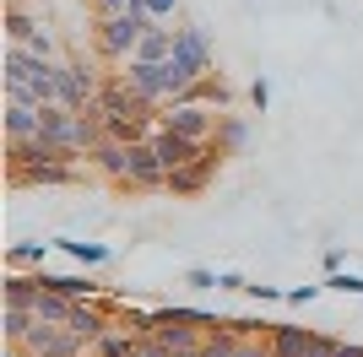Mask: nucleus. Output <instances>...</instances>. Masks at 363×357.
Segmentation results:
<instances>
[{
    "instance_id": "f257e3e1",
    "label": "nucleus",
    "mask_w": 363,
    "mask_h": 357,
    "mask_svg": "<svg viewBox=\"0 0 363 357\" xmlns=\"http://www.w3.org/2000/svg\"><path fill=\"white\" fill-rule=\"evenodd\" d=\"M147 28H152V16H141V11H120V16H98V55L104 60H130L141 49V38H147Z\"/></svg>"
},
{
    "instance_id": "f03ea898",
    "label": "nucleus",
    "mask_w": 363,
    "mask_h": 357,
    "mask_svg": "<svg viewBox=\"0 0 363 357\" xmlns=\"http://www.w3.org/2000/svg\"><path fill=\"white\" fill-rule=\"evenodd\" d=\"M217 119H223V114H217L212 103H163L157 125H163V130H179V135H190V141H201V147H212Z\"/></svg>"
},
{
    "instance_id": "7ed1b4c3",
    "label": "nucleus",
    "mask_w": 363,
    "mask_h": 357,
    "mask_svg": "<svg viewBox=\"0 0 363 357\" xmlns=\"http://www.w3.org/2000/svg\"><path fill=\"white\" fill-rule=\"evenodd\" d=\"M55 81H60V103L65 108H92L98 92H104L98 71H87L82 60H55Z\"/></svg>"
},
{
    "instance_id": "20e7f679",
    "label": "nucleus",
    "mask_w": 363,
    "mask_h": 357,
    "mask_svg": "<svg viewBox=\"0 0 363 357\" xmlns=\"http://www.w3.org/2000/svg\"><path fill=\"white\" fill-rule=\"evenodd\" d=\"M217 163H223V152H217V147H201L184 168H174V174H168V195H179V200L201 195V190L217 178Z\"/></svg>"
},
{
    "instance_id": "39448f33",
    "label": "nucleus",
    "mask_w": 363,
    "mask_h": 357,
    "mask_svg": "<svg viewBox=\"0 0 363 357\" xmlns=\"http://www.w3.org/2000/svg\"><path fill=\"white\" fill-rule=\"evenodd\" d=\"M120 190H168V168L157 163L152 135H147V141H130V174H125Z\"/></svg>"
},
{
    "instance_id": "423d86ee",
    "label": "nucleus",
    "mask_w": 363,
    "mask_h": 357,
    "mask_svg": "<svg viewBox=\"0 0 363 357\" xmlns=\"http://www.w3.org/2000/svg\"><path fill=\"white\" fill-rule=\"evenodd\" d=\"M174 60H184L196 76H212L217 71V55H212V44H206V33H201L196 22L174 28Z\"/></svg>"
},
{
    "instance_id": "0eeeda50",
    "label": "nucleus",
    "mask_w": 363,
    "mask_h": 357,
    "mask_svg": "<svg viewBox=\"0 0 363 357\" xmlns=\"http://www.w3.org/2000/svg\"><path fill=\"white\" fill-rule=\"evenodd\" d=\"M125 81H130V92H136L147 108H157V103H168L163 98V65H152V60H125Z\"/></svg>"
},
{
    "instance_id": "6e6552de",
    "label": "nucleus",
    "mask_w": 363,
    "mask_h": 357,
    "mask_svg": "<svg viewBox=\"0 0 363 357\" xmlns=\"http://www.w3.org/2000/svg\"><path fill=\"white\" fill-rule=\"evenodd\" d=\"M87 163L98 168L104 178L125 184V174H130V141H114V135H104V141H98V147L87 152Z\"/></svg>"
},
{
    "instance_id": "1a4fd4ad",
    "label": "nucleus",
    "mask_w": 363,
    "mask_h": 357,
    "mask_svg": "<svg viewBox=\"0 0 363 357\" xmlns=\"http://www.w3.org/2000/svg\"><path fill=\"white\" fill-rule=\"evenodd\" d=\"M152 152H157V163L174 174V168H184V163H190V157L201 152V141H190V135L163 130V125H157V130H152Z\"/></svg>"
},
{
    "instance_id": "9d476101",
    "label": "nucleus",
    "mask_w": 363,
    "mask_h": 357,
    "mask_svg": "<svg viewBox=\"0 0 363 357\" xmlns=\"http://www.w3.org/2000/svg\"><path fill=\"white\" fill-rule=\"evenodd\" d=\"M266 341H272L277 357H303L309 341H315V330H298V325H272L266 330Z\"/></svg>"
},
{
    "instance_id": "9b49d317",
    "label": "nucleus",
    "mask_w": 363,
    "mask_h": 357,
    "mask_svg": "<svg viewBox=\"0 0 363 357\" xmlns=\"http://www.w3.org/2000/svg\"><path fill=\"white\" fill-rule=\"evenodd\" d=\"M244 141H250V125H244V114H223V119H217V135H212V147L223 152V157L244 152Z\"/></svg>"
},
{
    "instance_id": "f8f14e48",
    "label": "nucleus",
    "mask_w": 363,
    "mask_h": 357,
    "mask_svg": "<svg viewBox=\"0 0 363 357\" xmlns=\"http://www.w3.org/2000/svg\"><path fill=\"white\" fill-rule=\"evenodd\" d=\"M168 55H174V28H168V22H152L147 38H141V49H136V60H152V65H163Z\"/></svg>"
},
{
    "instance_id": "ddd939ff",
    "label": "nucleus",
    "mask_w": 363,
    "mask_h": 357,
    "mask_svg": "<svg viewBox=\"0 0 363 357\" xmlns=\"http://www.w3.org/2000/svg\"><path fill=\"white\" fill-rule=\"evenodd\" d=\"M38 293H44V287H38L33 271H11V276L0 282V298H6V303H22V309H33V298H38Z\"/></svg>"
},
{
    "instance_id": "4468645a",
    "label": "nucleus",
    "mask_w": 363,
    "mask_h": 357,
    "mask_svg": "<svg viewBox=\"0 0 363 357\" xmlns=\"http://www.w3.org/2000/svg\"><path fill=\"white\" fill-rule=\"evenodd\" d=\"M33 319H38L33 309H22V303H6V309H0V336L22 346V341H28V330H33Z\"/></svg>"
},
{
    "instance_id": "2eb2a0df",
    "label": "nucleus",
    "mask_w": 363,
    "mask_h": 357,
    "mask_svg": "<svg viewBox=\"0 0 363 357\" xmlns=\"http://www.w3.org/2000/svg\"><path fill=\"white\" fill-rule=\"evenodd\" d=\"M71 309H76V298H65V293H38L33 298V314L49 319V325H71Z\"/></svg>"
},
{
    "instance_id": "dca6fc26",
    "label": "nucleus",
    "mask_w": 363,
    "mask_h": 357,
    "mask_svg": "<svg viewBox=\"0 0 363 357\" xmlns=\"http://www.w3.org/2000/svg\"><path fill=\"white\" fill-rule=\"evenodd\" d=\"M55 249H65L76 266H87V271L108 260V244H82V238H55Z\"/></svg>"
},
{
    "instance_id": "f3484780",
    "label": "nucleus",
    "mask_w": 363,
    "mask_h": 357,
    "mask_svg": "<svg viewBox=\"0 0 363 357\" xmlns=\"http://www.w3.org/2000/svg\"><path fill=\"white\" fill-rule=\"evenodd\" d=\"M55 249V244H38V238H22V244H11V254H6V260H11V271H38L44 266V254Z\"/></svg>"
},
{
    "instance_id": "a211bd4d",
    "label": "nucleus",
    "mask_w": 363,
    "mask_h": 357,
    "mask_svg": "<svg viewBox=\"0 0 363 357\" xmlns=\"http://www.w3.org/2000/svg\"><path fill=\"white\" fill-rule=\"evenodd\" d=\"M0 28H6V44H28L38 22H33V16L22 11V6H6V16H0Z\"/></svg>"
},
{
    "instance_id": "6ab92c4d",
    "label": "nucleus",
    "mask_w": 363,
    "mask_h": 357,
    "mask_svg": "<svg viewBox=\"0 0 363 357\" xmlns=\"http://www.w3.org/2000/svg\"><path fill=\"white\" fill-rule=\"evenodd\" d=\"M233 352H239V336L217 325V330H206V341H201V352H196V357H233Z\"/></svg>"
},
{
    "instance_id": "aec40b11",
    "label": "nucleus",
    "mask_w": 363,
    "mask_h": 357,
    "mask_svg": "<svg viewBox=\"0 0 363 357\" xmlns=\"http://www.w3.org/2000/svg\"><path fill=\"white\" fill-rule=\"evenodd\" d=\"M22 49H33V55H38V60H60V44H55V33H49L44 22L33 28V38H28V44H22Z\"/></svg>"
},
{
    "instance_id": "412c9836",
    "label": "nucleus",
    "mask_w": 363,
    "mask_h": 357,
    "mask_svg": "<svg viewBox=\"0 0 363 357\" xmlns=\"http://www.w3.org/2000/svg\"><path fill=\"white\" fill-rule=\"evenodd\" d=\"M141 16H152V22H174V16H179V0H141Z\"/></svg>"
},
{
    "instance_id": "4be33fe9",
    "label": "nucleus",
    "mask_w": 363,
    "mask_h": 357,
    "mask_svg": "<svg viewBox=\"0 0 363 357\" xmlns=\"http://www.w3.org/2000/svg\"><path fill=\"white\" fill-rule=\"evenodd\" d=\"M325 287H336V293H358V298H363V276H352V271H331V276H325Z\"/></svg>"
},
{
    "instance_id": "5701e85b",
    "label": "nucleus",
    "mask_w": 363,
    "mask_h": 357,
    "mask_svg": "<svg viewBox=\"0 0 363 357\" xmlns=\"http://www.w3.org/2000/svg\"><path fill=\"white\" fill-rule=\"evenodd\" d=\"M130 357H174L157 336H136V346H130Z\"/></svg>"
},
{
    "instance_id": "b1692460",
    "label": "nucleus",
    "mask_w": 363,
    "mask_h": 357,
    "mask_svg": "<svg viewBox=\"0 0 363 357\" xmlns=\"http://www.w3.org/2000/svg\"><path fill=\"white\" fill-rule=\"evenodd\" d=\"M217 293H250V282L239 271H217Z\"/></svg>"
},
{
    "instance_id": "393cba45",
    "label": "nucleus",
    "mask_w": 363,
    "mask_h": 357,
    "mask_svg": "<svg viewBox=\"0 0 363 357\" xmlns=\"http://www.w3.org/2000/svg\"><path fill=\"white\" fill-rule=\"evenodd\" d=\"M336 346H342V341H331V336H320V330H315V341H309L303 357H336Z\"/></svg>"
},
{
    "instance_id": "a878e982",
    "label": "nucleus",
    "mask_w": 363,
    "mask_h": 357,
    "mask_svg": "<svg viewBox=\"0 0 363 357\" xmlns=\"http://www.w3.org/2000/svg\"><path fill=\"white\" fill-rule=\"evenodd\" d=\"M184 282H190V287H201V293H206V287H217V271L196 266V271H184Z\"/></svg>"
},
{
    "instance_id": "bb28decb",
    "label": "nucleus",
    "mask_w": 363,
    "mask_h": 357,
    "mask_svg": "<svg viewBox=\"0 0 363 357\" xmlns=\"http://www.w3.org/2000/svg\"><path fill=\"white\" fill-rule=\"evenodd\" d=\"M250 103H255V114H266V108H272V87L255 81V87H250Z\"/></svg>"
},
{
    "instance_id": "cd10ccee",
    "label": "nucleus",
    "mask_w": 363,
    "mask_h": 357,
    "mask_svg": "<svg viewBox=\"0 0 363 357\" xmlns=\"http://www.w3.org/2000/svg\"><path fill=\"white\" fill-rule=\"evenodd\" d=\"M309 298H320V287H288V293H282V303H298V309H303Z\"/></svg>"
},
{
    "instance_id": "c85d7f7f",
    "label": "nucleus",
    "mask_w": 363,
    "mask_h": 357,
    "mask_svg": "<svg viewBox=\"0 0 363 357\" xmlns=\"http://www.w3.org/2000/svg\"><path fill=\"white\" fill-rule=\"evenodd\" d=\"M282 293H288V287H260V282H250V298H260V303H277Z\"/></svg>"
},
{
    "instance_id": "c756f323",
    "label": "nucleus",
    "mask_w": 363,
    "mask_h": 357,
    "mask_svg": "<svg viewBox=\"0 0 363 357\" xmlns=\"http://www.w3.org/2000/svg\"><path fill=\"white\" fill-rule=\"evenodd\" d=\"M336 357H363V341H342V346H336Z\"/></svg>"
},
{
    "instance_id": "7c9ffc66",
    "label": "nucleus",
    "mask_w": 363,
    "mask_h": 357,
    "mask_svg": "<svg viewBox=\"0 0 363 357\" xmlns=\"http://www.w3.org/2000/svg\"><path fill=\"white\" fill-rule=\"evenodd\" d=\"M6 6H22V0H6Z\"/></svg>"
}]
</instances>
